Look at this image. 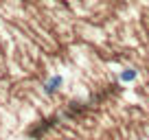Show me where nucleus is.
Returning <instances> with one entry per match:
<instances>
[{
	"label": "nucleus",
	"mask_w": 149,
	"mask_h": 140,
	"mask_svg": "<svg viewBox=\"0 0 149 140\" xmlns=\"http://www.w3.org/2000/svg\"><path fill=\"white\" fill-rule=\"evenodd\" d=\"M64 83V79H61L59 75H55V77H51V79L46 81V85H44V90H46V94H53V92H57V88Z\"/></svg>",
	"instance_id": "nucleus-1"
},
{
	"label": "nucleus",
	"mask_w": 149,
	"mask_h": 140,
	"mask_svg": "<svg viewBox=\"0 0 149 140\" xmlns=\"http://www.w3.org/2000/svg\"><path fill=\"white\" fill-rule=\"evenodd\" d=\"M136 77H138V72H136L134 68H127V70L121 72V81H134Z\"/></svg>",
	"instance_id": "nucleus-2"
}]
</instances>
